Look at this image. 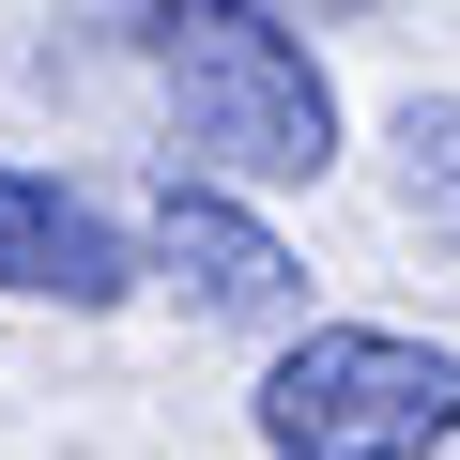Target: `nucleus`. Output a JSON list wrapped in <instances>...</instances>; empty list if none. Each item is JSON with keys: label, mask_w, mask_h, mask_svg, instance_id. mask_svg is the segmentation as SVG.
I'll use <instances>...</instances> for the list:
<instances>
[{"label": "nucleus", "mask_w": 460, "mask_h": 460, "mask_svg": "<svg viewBox=\"0 0 460 460\" xmlns=\"http://www.w3.org/2000/svg\"><path fill=\"white\" fill-rule=\"evenodd\" d=\"M154 77L184 108V154L230 184H323L338 169V93L261 0H154Z\"/></svg>", "instance_id": "nucleus-1"}, {"label": "nucleus", "mask_w": 460, "mask_h": 460, "mask_svg": "<svg viewBox=\"0 0 460 460\" xmlns=\"http://www.w3.org/2000/svg\"><path fill=\"white\" fill-rule=\"evenodd\" d=\"M261 445L277 460H429L460 445V353L399 323H307L261 368Z\"/></svg>", "instance_id": "nucleus-2"}, {"label": "nucleus", "mask_w": 460, "mask_h": 460, "mask_svg": "<svg viewBox=\"0 0 460 460\" xmlns=\"http://www.w3.org/2000/svg\"><path fill=\"white\" fill-rule=\"evenodd\" d=\"M154 261H169L215 323H277V307L307 292V261L277 246V230L230 199V184H184V169H169V199H154Z\"/></svg>", "instance_id": "nucleus-3"}, {"label": "nucleus", "mask_w": 460, "mask_h": 460, "mask_svg": "<svg viewBox=\"0 0 460 460\" xmlns=\"http://www.w3.org/2000/svg\"><path fill=\"white\" fill-rule=\"evenodd\" d=\"M0 292H31V307H123L138 261H123V230L93 199H62L47 169H0Z\"/></svg>", "instance_id": "nucleus-4"}, {"label": "nucleus", "mask_w": 460, "mask_h": 460, "mask_svg": "<svg viewBox=\"0 0 460 460\" xmlns=\"http://www.w3.org/2000/svg\"><path fill=\"white\" fill-rule=\"evenodd\" d=\"M399 184L429 215V246H460V93H414L399 108Z\"/></svg>", "instance_id": "nucleus-5"}, {"label": "nucleus", "mask_w": 460, "mask_h": 460, "mask_svg": "<svg viewBox=\"0 0 460 460\" xmlns=\"http://www.w3.org/2000/svg\"><path fill=\"white\" fill-rule=\"evenodd\" d=\"M323 16H368V0H323Z\"/></svg>", "instance_id": "nucleus-6"}]
</instances>
